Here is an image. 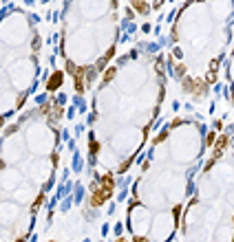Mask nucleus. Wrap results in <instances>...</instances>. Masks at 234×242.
<instances>
[{"label": "nucleus", "instance_id": "obj_1", "mask_svg": "<svg viewBox=\"0 0 234 242\" xmlns=\"http://www.w3.org/2000/svg\"><path fill=\"white\" fill-rule=\"evenodd\" d=\"M60 82H62V73H55L51 79H49V88H51V90H53V88H58Z\"/></svg>", "mask_w": 234, "mask_h": 242}, {"label": "nucleus", "instance_id": "obj_2", "mask_svg": "<svg viewBox=\"0 0 234 242\" xmlns=\"http://www.w3.org/2000/svg\"><path fill=\"white\" fill-rule=\"evenodd\" d=\"M20 242H22V240H20Z\"/></svg>", "mask_w": 234, "mask_h": 242}]
</instances>
